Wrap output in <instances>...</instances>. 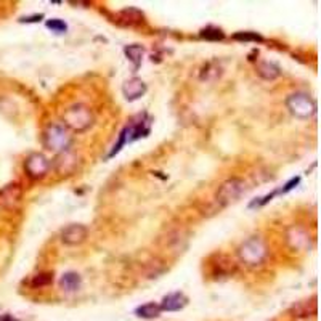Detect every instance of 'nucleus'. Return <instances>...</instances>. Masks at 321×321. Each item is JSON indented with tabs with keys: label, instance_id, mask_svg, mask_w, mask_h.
Masks as SVG:
<instances>
[{
	"label": "nucleus",
	"instance_id": "obj_22",
	"mask_svg": "<svg viewBox=\"0 0 321 321\" xmlns=\"http://www.w3.org/2000/svg\"><path fill=\"white\" fill-rule=\"evenodd\" d=\"M53 281V273H40V274H37V276H34L32 280V284L37 288H42V286H47L50 284V282Z\"/></svg>",
	"mask_w": 321,
	"mask_h": 321
},
{
	"label": "nucleus",
	"instance_id": "obj_11",
	"mask_svg": "<svg viewBox=\"0 0 321 321\" xmlns=\"http://www.w3.org/2000/svg\"><path fill=\"white\" fill-rule=\"evenodd\" d=\"M122 94H124L126 100L135 102L146 94V84L138 78L128 79L127 82H124V86H122Z\"/></svg>",
	"mask_w": 321,
	"mask_h": 321
},
{
	"label": "nucleus",
	"instance_id": "obj_15",
	"mask_svg": "<svg viewBox=\"0 0 321 321\" xmlns=\"http://www.w3.org/2000/svg\"><path fill=\"white\" fill-rule=\"evenodd\" d=\"M257 74L265 80H274L281 76V71L276 64L270 63V61H258L257 63Z\"/></svg>",
	"mask_w": 321,
	"mask_h": 321
},
{
	"label": "nucleus",
	"instance_id": "obj_24",
	"mask_svg": "<svg viewBox=\"0 0 321 321\" xmlns=\"http://www.w3.org/2000/svg\"><path fill=\"white\" fill-rule=\"evenodd\" d=\"M44 18V14H34V16H28V18H21V22H37Z\"/></svg>",
	"mask_w": 321,
	"mask_h": 321
},
{
	"label": "nucleus",
	"instance_id": "obj_5",
	"mask_svg": "<svg viewBox=\"0 0 321 321\" xmlns=\"http://www.w3.org/2000/svg\"><path fill=\"white\" fill-rule=\"evenodd\" d=\"M246 191V183L241 178H228L218 186L216 193V200L220 206H230L236 202Z\"/></svg>",
	"mask_w": 321,
	"mask_h": 321
},
{
	"label": "nucleus",
	"instance_id": "obj_16",
	"mask_svg": "<svg viewBox=\"0 0 321 321\" xmlns=\"http://www.w3.org/2000/svg\"><path fill=\"white\" fill-rule=\"evenodd\" d=\"M124 53H126L127 60L134 64V71H138V68L142 66L143 56H144V48L138 44H134V45H128V47H126Z\"/></svg>",
	"mask_w": 321,
	"mask_h": 321
},
{
	"label": "nucleus",
	"instance_id": "obj_17",
	"mask_svg": "<svg viewBox=\"0 0 321 321\" xmlns=\"http://www.w3.org/2000/svg\"><path fill=\"white\" fill-rule=\"evenodd\" d=\"M160 312H162V310H160V307L154 302L144 304V305H142V307H138L135 310L136 316H140L143 320H154V318H158L160 315Z\"/></svg>",
	"mask_w": 321,
	"mask_h": 321
},
{
	"label": "nucleus",
	"instance_id": "obj_1",
	"mask_svg": "<svg viewBox=\"0 0 321 321\" xmlns=\"http://www.w3.org/2000/svg\"><path fill=\"white\" fill-rule=\"evenodd\" d=\"M64 127L72 132H86L94 124V112L86 104H72L63 112Z\"/></svg>",
	"mask_w": 321,
	"mask_h": 321
},
{
	"label": "nucleus",
	"instance_id": "obj_23",
	"mask_svg": "<svg viewBox=\"0 0 321 321\" xmlns=\"http://www.w3.org/2000/svg\"><path fill=\"white\" fill-rule=\"evenodd\" d=\"M299 182H300V178H299V177H296V178H292V180H289V182L286 183V185H284V188H281V190H280V193H288V191H291V190H292V188H294Z\"/></svg>",
	"mask_w": 321,
	"mask_h": 321
},
{
	"label": "nucleus",
	"instance_id": "obj_14",
	"mask_svg": "<svg viewBox=\"0 0 321 321\" xmlns=\"http://www.w3.org/2000/svg\"><path fill=\"white\" fill-rule=\"evenodd\" d=\"M80 274L76 272H66L60 280V288L66 292H74L80 288Z\"/></svg>",
	"mask_w": 321,
	"mask_h": 321
},
{
	"label": "nucleus",
	"instance_id": "obj_2",
	"mask_svg": "<svg viewBox=\"0 0 321 321\" xmlns=\"http://www.w3.org/2000/svg\"><path fill=\"white\" fill-rule=\"evenodd\" d=\"M266 254H268V250H266L265 242L260 238H257V236H252V238L244 241L238 248L240 260L248 266L262 265L266 258Z\"/></svg>",
	"mask_w": 321,
	"mask_h": 321
},
{
	"label": "nucleus",
	"instance_id": "obj_4",
	"mask_svg": "<svg viewBox=\"0 0 321 321\" xmlns=\"http://www.w3.org/2000/svg\"><path fill=\"white\" fill-rule=\"evenodd\" d=\"M70 143H71V135L68 134V130L63 126L52 124L45 128L44 146L47 150L55 151V152H61V151H66L68 148H70Z\"/></svg>",
	"mask_w": 321,
	"mask_h": 321
},
{
	"label": "nucleus",
	"instance_id": "obj_25",
	"mask_svg": "<svg viewBox=\"0 0 321 321\" xmlns=\"http://www.w3.org/2000/svg\"><path fill=\"white\" fill-rule=\"evenodd\" d=\"M4 321H16V320H13L12 316H5V318H4Z\"/></svg>",
	"mask_w": 321,
	"mask_h": 321
},
{
	"label": "nucleus",
	"instance_id": "obj_9",
	"mask_svg": "<svg viewBox=\"0 0 321 321\" xmlns=\"http://www.w3.org/2000/svg\"><path fill=\"white\" fill-rule=\"evenodd\" d=\"M286 242L289 244V248L294 249V250H299V252H304L312 248V238L308 232L305 230L302 226H297V225H292L288 228L286 232Z\"/></svg>",
	"mask_w": 321,
	"mask_h": 321
},
{
	"label": "nucleus",
	"instance_id": "obj_8",
	"mask_svg": "<svg viewBox=\"0 0 321 321\" xmlns=\"http://www.w3.org/2000/svg\"><path fill=\"white\" fill-rule=\"evenodd\" d=\"M21 198H22V186L20 183L13 182L5 185L0 190V212L14 209L21 202Z\"/></svg>",
	"mask_w": 321,
	"mask_h": 321
},
{
	"label": "nucleus",
	"instance_id": "obj_10",
	"mask_svg": "<svg viewBox=\"0 0 321 321\" xmlns=\"http://www.w3.org/2000/svg\"><path fill=\"white\" fill-rule=\"evenodd\" d=\"M88 230L87 226H84L80 224H72L68 225L63 232H61V242L66 246H79L84 241L87 240Z\"/></svg>",
	"mask_w": 321,
	"mask_h": 321
},
{
	"label": "nucleus",
	"instance_id": "obj_12",
	"mask_svg": "<svg viewBox=\"0 0 321 321\" xmlns=\"http://www.w3.org/2000/svg\"><path fill=\"white\" fill-rule=\"evenodd\" d=\"M186 304H188V299L185 297V294L174 292V294L166 296L159 307H160V310H162V312H178V310H182L183 307H185Z\"/></svg>",
	"mask_w": 321,
	"mask_h": 321
},
{
	"label": "nucleus",
	"instance_id": "obj_7",
	"mask_svg": "<svg viewBox=\"0 0 321 321\" xmlns=\"http://www.w3.org/2000/svg\"><path fill=\"white\" fill-rule=\"evenodd\" d=\"M50 167H52V162L44 154H40V152H32L30 156H28L24 162L26 174L34 180L45 177V175L48 174Z\"/></svg>",
	"mask_w": 321,
	"mask_h": 321
},
{
	"label": "nucleus",
	"instance_id": "obj_13",
	"mask_svg": "<svg viewBox=\"0 0 321 321\" xmlns=\"http://www.w3.org/2000/svg\"><path fill=\"white\" fill-rule=\"evenodd\" d=\"M291 313L297 318H305V316H313L316 313V297H312L310 300H302L297 302L291 308Z\"/></svg>",
	"mask_w": 321,
	"mask_h": 321
},
{
	"label": "nucleus",
	"instance_id": "obj_20",
	"mask_svg": "<svg viewBox=\"0 0 321 321\" xmlns=\"http://www.w3.org/2000/svg\"><path fill=\"white\" fill-rule=\"evenodd\" d=\"M234 40L240 42H262V36H258L257 32H236L233 36Z\"/></svg>",
	"mask_w": 321,
	"mask_h": 321
},
{
	"label": "nucleus",
	"instance_id": "obj_3",
	"mask_svg": "<svg viewBox=\"0 0 321 321\" xmlns=\"http://www.w3.org/2000/svg\"><path fill=\"white\" fill-rule=\"evenodd\" d=\"M289 112L297 119H310L316 112V102L304 92H296L286 100Z\"/></svg>",
	"mask_w": 321,
	"mask_h": 321
},
{
	"label": "nucleus",
	"instance_id": "obj_18",
	"mask_svg": "<svg viewBox=\"0 0 321 321\" xmlns=\"http://www.w3.org/2000/svg\"><path fill=\"white\" fill-rule=\"evenodd\" d=\"M201 37L206 40H212V42H217V40H224L225 39V34L222 32V29L218 28H214V26H209L201 30Z\"/></svg>",
	"mask_w": 321,
	"mask_h": 321
},
{
	"label": "nucleus",
	"instance_id": "obj_21",
	"mask_svg": "<svg viewBox=\"0 0 321 321\" xmlns=\"http://www.w3.org/2000/svg\"><path fill=\"white\" fill-rule=\"evenodd\" d=\"M45 24H47V28L52 30V32H56V34H63L68 30L66 22L61 21V20H48Z\"/></svg>",
	"mask_w": 321,
	"mask_h": 321
},
{
	"label": "nucleus",
	"instance_id": "obj_6",
	"mask_svg": "<svg viewBox=\"0 0 321 321\" xmlns=\"http://www.w3.org/2000/svg\"><path fill=\"white\" fill-rule=\"evenodd\" d=\"M150 122L148 120H140V122H135V124H130L128 127H126L124 130L120 132L119 135V142L114 144L112 151L108 154V158H112L114 154H118V152L122 150V146L127 143H132L135 140H138L140 136H144L148 132H150Z\"/></svg>",
	"mask_w": 321,
	"mask_h": 321
},
{
	"label": "nucleus",
	"instance_id": "obj_19",
	"mask_svg": "<svg viewBox=\"0 0 321 321\" xmlns=\"http://www.w3.org/2000/svg\"><path fill=\"white\" fill-rule=\"evenodd\" d=\"M120 18L126 20L127 24H135V22H140L143 20V13L136 8H127L124 12H120Z\"/></svg>",
	"mask_w": 321,
	"mask_h": 321
}]
</instances>
